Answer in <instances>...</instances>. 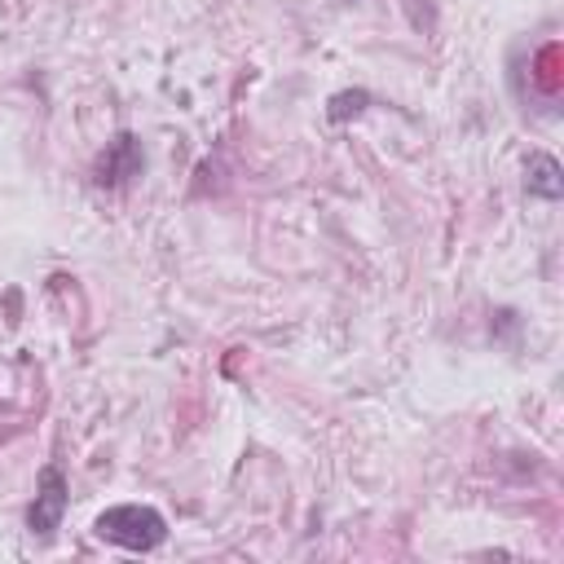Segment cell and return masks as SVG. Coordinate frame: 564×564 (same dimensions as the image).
I'll use <instances>...</instances> for the list:
<instances>
[{
	"label": "cell",
	"instance_id": "6da1fadb",
	"mask_svg": "<svg viewBox=\"0 0 564 564\" xmlns=\"http://www.w3.org/2000/svg\"><path fill=\"white\" fill-rule=\"evenodd\" d=\"M93 533L110 546H123V551H154L163 546L167 538V520L154 511V507H141V502H119V507H106L93 524Z\"/></svg>",
	"mask_w": 564,
	"mask_h": 564
},
{
	"label": "cell",
	"instance_id": "7a4b0ae2",
	"mask_svg": "<svg viewBox=\"0 0 564 564\" xmlns=\"http://www.w3.org/2000/svg\"><path fill=\"white\" fill-rule=\"evenodd\" d=\"M66 502H70L66 471H62L57 463L40 467V476H35V498H31V507H26V529H31V538H53V533L62 529Z\"/></svg>",
	"mask_w": 564,
	"mask_h": 564
},
{
	"label": "cell",
	"instance_id": "3957f363",
	"mask_svg": "<svg viewBox=\"0 0 564 564\" xmlns=\"http://www.w3.org/2000/svg\"><path fill=\"white\" fill-rule=\"evenodd\" d=\"M145 167V150L132 132H119L115 141H106V150L97 154V167H93V181L101 189H123L132 176H141Z\"/></svg>",
	"mask_w": 564,
	"mask_h": 564
},
{
	"label": "cell",
	"instance_id": "277c9868",
	"mask_svg": "<svg viewBox=\"0 0 564 564\" xmlns=\"http://www.w3.org/2000/svg\"><path fill=\"white\" fill-rule=\"evenodd\" d=\"M524 189L538 194V198H546V203H555V198L564 194V172H560V163H555L551 154L533 150V154L524 159Z\"/></svg>",
	"mask_w": 564,
	"mask_h": 564
},
{
	"label": "cell",
	"instance_id": "5b68a950",
	"mask_svg": "<svg viewBox=\"0 0 564 564\" xmlns=\"http://www.w3.org/2000/svg\"><path fill=\"white\" fill-rule=\"evenodd\" d=\"M370 106V93L366 88H352V93H335L330 101H326V119L330 123H344L348 115H361Z\"/></svg>",
	"mask_w": 564,
	"mask_h": 564
},
{
	"label": "cell",
	"instance_id": "8992f818",
	"mask_svg": "<svg viewBox=\"0 0 564 564\" xmlns=\"http://www.w3.org/2000/svg\"><path fill=\"white\" fill-rule=\"evenodd\" d=\"M348 4H352V0H348Z\"/></svg>",
	"mask_w": 564,
	"mask_h": 564
}]
</instances>
